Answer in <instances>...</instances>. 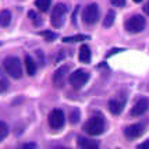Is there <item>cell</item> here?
Wrapping results in <instances>:
<instances>
[{
    "instance_id": "1",
    "label": "cell",
    "mask_w": 149,
    "mask_h": 149,
    "mask_svg": "<svg viewBox=\"0 0 149 149\" xmlns=\"http://www.w3.org/2000/svg\"><path fill=\"white\" fill-rule=\"evenodd\" d=\"M84 130L86 134H89L92 136H96L103 134L104 130H106V121H104V117L99 113V114H95L92 116L86 123L84 124Z\"/></svg>"
},
{
    "instance_id": "2",
    "label": "cell",
    "mask_w": 149,
    "mask_h": 149,
    "mask_svg": "<svg viewBox=\"0 0 149 149\" xmlns=\"http://www.w3.org/2000/svg\"><path fill=\"white\" fill-rule=\"evenodd\" d=\"M3 65H4V70H6V72L11 78L18 79V78L22 77V65H21V61H19L17 57H13V56L6 57V60H4Z\"/></svg>"
},
{
    "instance_id": "3",
    "label": "cell",
    "mask_w": 149,
    "mask_h": 149,
    "mask_svg": "<svg viewBox=\"0 0 149 149\" xmlns=\"http://www.w3.org/2000/svg\"><path fill=\"white\" fill-rule=\"evenodd\" d=\"M68 81H70V84L74 89H81V88H84V85L89 81V72L86 71V70H82V68H78L75 71L71 72V75L68 78Z\"/></svg>"
},
{
    "instance_id": "4",
    "label": "cell",
    "mask_w": 149,
    "mask_h": 149,
    "mask_svg": "<svg viewBox=\"0 0 149 149\" xmlns=\"http://www.w3.org/2000/svg\"><path fill=\"white\" fill-rule=\"evenodd\" d=\"M65 14H67V7L63 3H57L56 6L53 7L52 14H50V22L54 28H60L64 24Z\"/></svg>"
},
{
    "instance_id": "5",
    "label": "cell",
    "mask_w": 149,
    "mask_h": 149,
    "mask_svg": "<svg viewBox=\"0 0 149 149\" xmlns=\"http://www.w3.org/2000/svg\"><path fill=\"white\" fill-rule=\"evenodd\" d=\"M145 25H146V21L142 15H132L131 18L125 21V29L131 33H138L143 31Z\"/></svg>"
},
{
    "instance_id": "6",
    "label": "cell",
    "mask_w": 149,
    "mask_h": 149,
    "mask_svg": "<svg viewBox=\"0 0 149 149\" xmlns=\"http://www.w3.org/2000/svg\"><path fill=\"white\" fill-rule=\"evenodd\" d=\"M99 18V7L96 3H91L84 8L82 11V19H84L85 24L88 25H93Z\"/></svg>"
},
{
    "instance_id": "7",
    "label": "cell",
    "mask_w": 149,
    "mask_h": 149,
    "mask_svg": "<svg viewBox=\"0 0 149 149\" xmlns=\"http://www.w3.org/2000/svg\"><path fill=\"white\" fill-rule=\"evenodd\" d=\"M64 113L60 109H54L52 110V113L49 114V125L52 127L53 130H60L64 125Z\"/></svg>"
},
{
    "instance_id": "8",
    "label": "cell",
    "mask_w": 149,
    "mask_h": 149,
    "mask_svg": "<svg viewBox=\"0 0 149 149\" xmlns=\"http://www.w3.org/2000/svg\"><path fill=\"white\" fill-rule=\"evenodd\" d=\"M148 109H149V99L148 97H141V99L136 100L135 104L132 106L130 114L132 117H139V116H142Z\"/></svg>"
},
{
    "instance_id": "9",
    "label": "cell",
    "mask_w": 149,
    "mask_h": 149,
    "mask_svg": "<svg viewBox=\"0 0 149 149\" xmlns=\"http://www.w3.org/2000/svg\"><path fill=\"white\" fill-rule=\"evenodd\" d=\"M143 125L142 124H131L128 127L124 128V135L128 139H135L138 136H141L143 134Z\"/></svg>"
},
{
    "instance_id": "10",
    "label": "cell",
    "mask_w": 149,
    "mask_h": 149,
    "mask_svg": "<svg viewBox=\"0 0 149 149\" xmlns=\"http://www.w3.org/2000/svg\"><path fill=\"white\" fill-rule=\"evenodd\" d=\"M124 104H125V96H123L121 99L117 97V99H110L109 100V110H110L111 114H120L124 109Z\"/></svg>"
},
{
    "instance_id": "11",
    "label": "cell",
    "mask_w": 149,
    "mask_h": 149,
    "mask_svg": "<svg viewBox=\"0 0 149 149\" xmlns=\"http://www.w3.org/2000/svg\"><path fill=\"white\" fill-rule=\"evenodd\" d=\"M67 71H68V65H61L58 70H56L54 75H53V84H54V86H56V88L63 86Z\"/></svg>"
},
{
    "instance_id": "12",
    "label": "cell",
    "mask_w": 149,
    "mask_h": 149,
    "mask_svg": "<svg viewBox=\"0 0 149 149\" xmlns=\"http://www.w3.org/2000/svg\"><path fill=\"white\" fill-rule=\"evenodd\" d=\"M78 58H79V61H81V63H85V64L91 63V49H89L86 45H82L81 47H79V54H78Z\"/></svg>"
},
{
    "instance_id": "13",
    "label": "cell",
    "mask_w": 149,
    "mask_h": 149,
    "mask_svg": "<svg viewBox=\"0 0 149 149\" xmlns=\"http://www.w3.org/2000/svg\"><path fill=\"white\" fill-rule=\"evenodd\" d=\"M77 143L79 148H86V149H95L99 146V143L95 139H88V138H82V136H79L77 139Z\"/></svg>"
},
{
    "instance_id": "14",
    "label": "cell",
    "mask_w": 149,
    "mask_h": 149,
    "mask_svg": "<svg viewBox=\"0 0 149 149\" xmlns=\"http://www.w3.org/2000/svg\"><path fill=\"white\" fill-rule=\"evenodd\" d=\"M25 68H26V72H28V75H35L36 74V68H38V65L35 63V60H33L31 56H25Z\"/></svg>"
},
{
    "instance_id": "15",
    "label": "cell",
    "mask_w": 149,
    "mask_h": 149,
    "mask_svg": "<svg viewBox=\"0 0 149 149\" xmlns=\"http://www.w3.org/2000/svg\"><path fill=\"white\" fill-rule=\"evenodd\" d=\"M11 22V13L8 10H1L0 11V26L1 28H7Z\"/></svg>"
},
{
    "instance_id": "16",
    "label": "cell",
    "mask_w": 149,
    "mask_h": 149,
    "mask_svg": "<svg viewBox=\"0 0 149 149\" xmlns=\"http://www.w3.org/2000/svg\"><path fill=\"white\" fill-rule=\"evenodd\" d=\"M85 39H89L88 35H82V33H78V35H74V36H64L61 39L64 43H75V42H81V40H85Z\"/></svg>"
},
{
    "instance_id": "17",
    "label": "cell",
    "mask_w": 149,
    "mask_h": 149,
    "mask_svg": "<svg viewBox=\"0 0 149 149\" xmlns=\"http://www.w3.org/2000/svg\"><path fill=\"white\" fill-rule=\"evenodd\" d=\"M114 18H116V13H114L113 10H110L109 13L106 14V17H104V19H103L104 28H110V26L113 25V22H114Z\"/></svg>"
},
{
    "instance_id": "18",
    "label": "cell",
    "mask_w": 149,
    "mask_h": 149,
    "mask_svg": "<svg viewBox=\"0 0 149 149\" xmlns=\"http://www.w3.org/2000/svg\"><path fill=\"white\" fill-rule=\"evenodd\" d=\"M35 6L38 7L42 13H46L50 8V0H35Z\"/></svg>"
},
{
    "instance_id": "19",
    "label": "cell",
    "mask_w": 149,
    "mask_h": 149,
    "mask_svg": "<svg viewBox=\"0 0 149 149\" xmlns=\"http://www.w3.org/2000/svg\"><path fill=\"white\" fill-rule=\"evenodd\" d=\"M8 135V125L4 121H0V142Z\"/></svg>"
},
{
    "instance_id": "20",
    "label": "cell",
    "mask_w": 149,
    "mask_h": 149,
    "mask_svg": "<svg viewBox=\"0 0 149 149\" xmlns=\"http://www.w3.org/2000/svg\"><path fill=\"white\" fill-rule=\"evenodd\" d=\"M39 35L43 36L47 42H53L54 39L57 38V35H56L54 32H52V31H42V32H39Z\"/></svg>"
},
{
    "instance_id": "21",
    "label": "cell",
    "mask_w": 149,
    "mask_h": 149,
    "mask_svg": "<svg viewBox=\"0 0 149 149\" xmlns=\"http://www.w3.org/2000/svg\"><path fill=\"white\" fill-rule=\"evenodd\" d=\"M79 117H81L79 110H78V109H72L71 113H70V121H71L72 124H77L78 121H79Z\"/></svg>"
},
{
    "instance_id": "22",
    "label": "cell",
    "mask_w": 149,
    "mask_h": 149,
    "mask_svg": "<svg viewBox=\"0 0 149 149\" xmlns=\"http://www.w3.org/2000/svg\"><path fill=\"white\" fill-rule=\"evenodd\" d=\"M7 88H8V82H7L6 79H0V93L4 92Z\"/></svg>"
},
{
    "instance_id": "23",
    "label": "cell",
    "mask_w": 149,
    "mask_h": 149,
    "mask_svg": "<svg viewBox=\"0 0 149 149\" xmlns=\"http://www.w3.org/2000/svg\"><path fill=\"white\" fill-rule=\"evenodd\" d=\"M28 15H29V18L32 19V21H33V22H35V24H36V25H38L39 22H40V21H38V18H36L38 15L35 14V11H28Z\"/></svg>"
},
{
    "instance_id": "24",
    "label": "cell",
    "mask_w": 149,
    "mask_h": 149,
    "mask_svg": "<svg viewBox=\"0 0 149 149\" xmlns=\"http://www.w3.org/2000/svg\"><path fill=\"white\" fill-rule=\"evenodd\" d=\"M110 3L113 6H117V7H123L125 4V0H110Z\"/></svg>"
},
{
    "instance_id": "25",
    "label": "cell",
    "mask_w": 149,
    "mask_h": 149,
    "mask_svg": "<svg viewBox=\"0 0 149 149\" xmlns=\"http://www.w3.org/2000/svg\"><path fill=\"white\" fill-rule=\"evenodd\" d=\"M138 148H139V149L149 148V139H146V141H145V142H142V143H139V145H138Z\"/></svg>"
},
{
    "instance_id": "26",
    "label": "cell",
    "mask_w": 149,
    "mask_h": 149,
    "mask_svg": "<svg viewBox=\"0 0 149 149\" xmlns=\"http://www.w3.org/2000/svg\"><path fill=\"white\" fill-rule=\"evenodd\" d=\"M22 148H36V143H31V142H28V143H24L22 145Z\"/></svg>"
},
{
    "instance_id": "27",
    "label": "cell",
    "mask_w": 149,
    "mask_h": 149,
    "mask_svg": "<svg viewBox=\"0 0 149 149\" xmlns=\"http://www.w3.org/2000/svg\"><path fill=\"white\" fill-rule=\"evenodd\" d=\"M143 11H145V14H148L149 15V1L145 3V6H143Z\"/></svg>"
},
{
    "instance_id": "28",
    "label": "cell",
    "mask_w": 149,
    "mask_h": 149,
    "mask_svg": "<svg viewBox=\"0 0 149 149\" xmlns=\"http://www.w3.org/2000/svg\"><path fill=\"white\" fill-rule=\"evenodd\" d=\"M134 1H135V3H141L142 0H134Z\"/></svg>"
},
{
    "instance_id": "29",
    "label": "cell",
    "mask_w": 149,
    "mask_h": 149,
    "mask_svg": "<svg viewBox=\"0 0 149 149\" xmlns=\"http://www.w3.org/2000/svg\"><path fill=\"white\" fill-rule=\"evenodd\" d=\"M0 45H1V43H0Z\"/></svg>"
}]
</instances>
